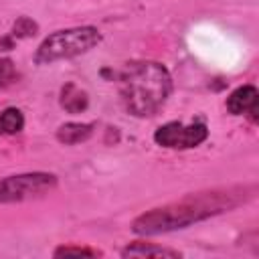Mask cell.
<instances>
[{"instance_id":"6da1fadb","label":"cell","mask_w":259,"mask_h":259,"mask_svg":"<svg viewBox=\"0 0 259 259\" xmlns=\"http://www.w3.org/2000/svg\"><path fill=\"white\" fill-rule=\"evenodd\" d=\"M241 202V188L237 190H208V192H196L188 194L176 202L152 208L144 214H140L132 229L138 235H158V233H170L176 229H184L192 223L204 221L208 217H214L219 212H225Z\"/></svg>"},{"instance_id":"7a4b0ae2","label":"cell","mask_w":259,"mask_h":259,"mask_svg":"<svg viewBox=\"0 0 259 259\" xmlns=\"http://www.w3.org/2000/svg\"><path fill=\"white\" fill-rule=\"evenodd\" d=\"M172 77L158 61H132L119 75L123 107L136 117H150L168 101Z\"/></svg>"},{"instance_id":"3957f363","label":"cell","mask_w":259,"mask_h":259,"mask_svg":"<svg viewBox=\"0 0 259 259\" xmlns=\"http://www.w3.org/2000/svg\"><path fill=\"white\" fill-rule=\"evenodd\" d=\"M101 42V32L95 26H73L55 30L36 49L34 61L38 65H51L61 59H73L97 47Z\"/></svg>"},{"instance_id":"277c9868","label":"cell","mask_w":259,"mask_h":259,"mask_svg":"<svg viewBox=\"0 0 259 259\" xmlns=\"http://www.w3.org/2000/svg\"><path fill=\"white\" fill-rule=\"evenodd\" d=\"M57 186V176L51 172H24L0 178V202H20L47 194Z\"/></svg>"},{"instance_id":"5b68a950","label":"cell","mask_w":259,"mask_h":259,"mask_svg":"<svg viewBox=\"0 0 259 259\" xmlns=\"http://www.w3.org/2000/svg\"><path fill=\"white\" fill-rule=\"evenodd\" d=\"M206 138H208V130L200 121L188 125L180 121H168L154 132V142L170 150H190L200 146Z\"/></svg>"},{"instance_id":"8992f818","label":"cell","mask_w":259,"mask_h":259,"mask_svg":"<svg viewBox=\"0 0 259 259\" xmlns=\"http://www.w3.org/2000/svg\"><path fill=\"white\" fill-rule=\"evenodd\" d=\"M257 101L259 91L255 85H241L227 97V109L233 115H251V119H257Z\"/></svg>"},{"instance_id":"52a82bcc","label":"cell","mask_w":259,"mask_h":259,"mask_svg":"<svg viewBox=\"0 0 259 259\" xmlns=\"http://www.w3.org/2000/svg\"><path fill=\"white\" fill-rule=\"evenodd\" d=\"M59 103L61 107L67 111V113H81L87 109L89 105V97L87 93L77 87L75 83H67L61 87V97H59Z\"/></svg>"},{"instance_id":"ba28073f","label":"cell","mask_w":259,"mask_h":259,"mask_svg":"<svg viewBox=\"0 0 259 259\" xmlns=\"http://www.w3.org/2000/svg\"><path fill=\"white\" fill-rule=\"evenodd\" d=\"M91 134H93V123H77V121H69V123H63V125L57 130V140H59L61 144L73 146V144H81V142H85Z\"/></svg>"},{"instance_id":"9c48e42d","label":"cell","mask_w":259,"mask_h":259,"mask_svg":"<svg viewBox=\"0 0 259 259\" xmlns=\"http://www.w3.org/2000/svg\"><path fill=\"white\" fill-rule=\"evenodd\" d=\"M123 257H180L178 251L166 249V247H158L154 243H134L127 245L121 251Z\"/></svg>"},{"instance_id":"30bf717a","label":"cell","mask_w":259,"mask_h":259,"mask_svg":"<svg viewBox=\"0 0 259 259\" xmlns=\"http://www.w3.org/2000/svg\"><path fill=\"white\" fill-rule=\"evenodd\" d=\"M0 125H2V134H18L24 127V115L20 109L16 107H6L4 111H0Z\"/></svg>"},{"instance_id":"8fae6325","label":"cell","mask_w":259,"mask_h":259,"mask_svg":"<svg viewBox=\"0 0 259 259\" xmlns=\"http://www.w3.org/2000/svg\"><path fill=\"white\" fill-rule=\"evenodd\" d=\"M36 30H38V24H36L32 18L20 16V18L14 22V26H12V36H14V38H28V36H34Z\"/></svg>"},{"instance_id":"7c38bea8","label":"cell","mask_w":259,"mask_h":259,"mask_svg":"<svg viewBox=\"0 0 259 259\" xmlns=\"http://www.w3.org/2000/svg\"><path fill=\"white\" fill-rule=\"evenodd\" d=\"M69 255H87V257H97L101 255L95 249H87V247H59L55 251V257H69Z\"/></svg>"},{"instance_id":"4fadbf2b","label":"cell","mask_w":259,"mask_h":259,"mask_svg":"<svg viewBox=\"0 0 259 259\" xmlns=\"http://www.w3.org/2000/svg\"><path fill=\"white\" fill-rule=\"evenodd\" d=\"M14 77V63L10 59H0V87L6 85Z\"/></svg>"},{"instance_id":"5bb4252c","label":"cell","mask_w":259,"mask_h":259,"mask_svg":"<svg viewBox=\"0 0 259 259\" xmlns=\"http://www.w3.org/2000/svg\"><path fill=\"white\" fill-rule=\"evenodd\" d=\"M0 136H2V125H0Z\"/></svg>"}]
</instances>
